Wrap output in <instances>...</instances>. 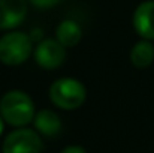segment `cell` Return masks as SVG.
I'll use <instances>...</instances> for the list:
<instances>
[{
    "instance_id": "ba28073f",
    "label": "cell",
    "mask_w": 154,
    "mask_h": 153,
    "mask_svg": "<svg viewBox=\"0 0 154 153\" xmlns=\"http://www.w3.org/2000/svg\"><path fill=\"white\" fill-rule=\"evenodd\" d=\"M35 128L45 137H54L61 129V120L52 110H41L35 114Z\"/></svg>"
},
{
    "instance_id": "30bf717a",
    "label": "cell",
    "mask_w": 154,
    "mask_h": 153,
    "mask_svg": "<svg viewBox=\"0 0 154 153\" xmlns=\"http://www.w3.org/2000/svg\"><path fill=\"white\" fill-rule=\"evenodd\" d=\"M154 60V47L153 44L147 39L138 42L133 45V48L130 51V62L133 63V66L144 69L148 68Z\"/></svg>"
},
{
    "instance_id": "3957f363",
    "label": "cell",
    "mask_w": 154,
    "mask_h": 153,
    "mask_svg": "<svg viewBox=\"0 0 154 153\" xmlns=\"http://www.w3.org/2000/svg\"><path fill=\"white\" fill-rule=\"evenodd\" d=\"M32 41L26 33L11 32L0 38V62L8 66L24 63L32 54Z\"/></svg>"
},
{
    "instance_id": "277c9868",
    "label": "cell",
    "mask_w": 154,
    "mask_h": 153,
    "mask_svg": "<svg viewBox=\"0 0 154 153\" xmlns=\"http://www.w3.org/2000/svg\"><path fill=\"white\" fill-rule=\"evenodd\" d=\"M41 137L32 129H17L3 141V153H41Z\"/></svg>"
},
{
    "instance_id": "8992f818",
    "label": "cell",
    "mask_w": 154,
    "mask_h": 153,
    "mask_svg": "<svg viewBox=\"0 0 154 153\" xmlns=\"http://www.w3.org/2000/svg\"><path fill=\"white\" fill-rule=\"evenodd\" d=\"M27 14L26 0H0V29L9 30L18 27Z\"/></svg>"
},
{
    "instance_id": "9c48e42d",
    "label": "cell",
    "mask_w": 154,
    "mask_h": 153,
    "mask_svg": "<svg viewBox=\"0 0 154 153\" xmlns=\"http://www.w3.org/2000/svg\"><path fill=\"white\" fill-rule=\"evenodd\" d=\"M55 36H57V41L64 48L66 47H75L82 38V30L78 26V23H75L72 20H64L57 26Z\"/></svg>"
},
{
    "instance_id": "6da1fadb",
    "label": "cell",
    "mask_w": 154,
    "mask_h": 153,
    "mask_svg": "<svg viewBox=\"0 0 154 153\" xmlns=\"http://www.w3.org/2000/svg\"><path fill=\"white\" fill-rule=\"evenodd\" d=\"M35 104L24 92L11 90L0 99V116L12 126H26L35 119Z\"/></svg>"
},
{
    "instance_id": "52a82bcc",
    "label": "cell",
    "mask_w": 154,
    "mask_h": 153,
    "mask_svg": "<svg viewBox=\"0 0 154 153\" xmlns=\"http://www.w3.org/2000/svg\"><path fill=\"white\" fill-rule=\"evenodd\" d=\"M133 27L147 41L154 39V0L142 2L133 14Z\"/></svg>"
},
{
    "instance_id": "7a4b0ae2",
    "label": "cell",
    "mask_w": 154,
    "mask_h": 153,
    "mask_svg": "<svg viewBox=\"0 0 154 153\" xmlns=\"http://www.w3.org/2000/svg\"><path fill=\"white\" fill-rule=\"evenodd\" d=\"M87 98L85 86L75 78H60L50 87V99L52 104L63 110L79 108Z\"/></svg>"
},
{
    "instance_id": "5b68a950",
    "label": "cell",
    "mask_w": 154,
    "mask_h": 153,
    "mask_svg": "<svg viewBox=\"0 0 154 153\" xmlns=\"http://www.w3.org/2000/svg\"><path fill=\"white\" fill-rule=\"evenodd\" d=\"M66 59L64 47L54 39H45L35 48V60L44 69H55Z\"/></svg>"
},
{
    "instance_id": "4fadbf2b",
    "label": "cell",
    "mask_w": 154,
    "mask_h": 153,
    "mask_svg": "<svg viewBox=\"0 0 154 153\" xmlns=\"http://www.w3.org/2000/svg\"><path fill=\"white\" fill-rule=\"evenodd\" d=\"M2 132H3V117L0 116V135H2Z\"/></svg>"
},
{
    "instance_id": "8fae6325",
    "label": "cell",
    "mask_w": 154,
    "mask_h": 153,
    "mask_svg": "<svg viewBox=\"0 0 154 153\" xmlns=\"http://www.w3.org/2000/svg\"><path fill=\"white\" fill-rule=\"evenodd\" d=\"M35 6H38V8H52V6H55V5H58L60 2H63V0H30Z\"/></svg>"
},
{
    "instance_id": "7c38bea8",
    "label": "cell",
    "mask_w": 154,
    "mask_h": 153,
    "mask_svg": "<svg viewBox=\"0 0 154 153\" xmlns=\"http://www.w3.org/2000/svg\"><path fill=\"white\" fill-rule=\"evenodd\" d=\"M61 153H87V152H85L82 147H79V146H69V147H66Z\"/></svg>"
}]
</instances>
